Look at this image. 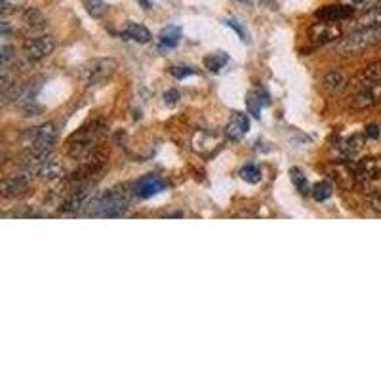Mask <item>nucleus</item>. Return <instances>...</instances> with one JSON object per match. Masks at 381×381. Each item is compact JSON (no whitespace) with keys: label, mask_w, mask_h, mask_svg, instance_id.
Here are the masks:
<instances>
[{"label":"nucleus","mask_w":381,"mask_h":381,"mask_svg":"<svg viewBox=\"0 0 381 381\" xmlns=\"http://www.w3.org/2000/svg\"><path fill=\"white\" fill-rule=\"evenodd\" d=\"M101 134H103V124L101 122H90L82 126L81 130H76L69 139H67V153L75 160H84L95 151L100 143Z\"/></svg>","instance_id":"obj_1"},{"label":"nucleus","mask_w":381,"mask_h":381,"mask_svg":"<svg viewBox=\"0 0 381 381\" xmlns=\"http://www.w3.org/2000/svg\"><path fill=\"white\" fill-rule=\"evenodd\" d=\"M128 204H130L128 187H115L95 199L88 216H92V218H120V216H124Z\"/></svg>","instance_id":"obj_2"},{"label":"nucleus","mask_w":381,"mask_h":381,"mask_svg":"<svg viewBox=\"0 0 381 381\" xmlns=\"http://www.w3.org/2000/svg\"><path fill=\"white\" fill-rule=\"evenodd\" d=\"M377 44H381V25L363 27V29L351 33L349 37L341 38L336 44V52L339 56H355V54H361Z\"/></svg>","instance_id":"obj_3"},{"label":"nucleus","mask_w":381,"mask_h":381,"mask_svg":"<svg viewBox=\"0 0 381 381\" xmlns=\"http://www.w3.org/2000/svg\"><path fill=\"white\" fill-rule=\"evenodd\" d=\"M98 199V193L92 183H78L73 193L67 197V200L63 202L61 212L63 213H73V216H81V213H88L90 208Z\"/></svg>","instance_id":"obj_4"},{"label":"nucleus","mask_w":381,"mask_h":381,"mask_svg":"<svg viewBox=\"0 0 381 381\" xmlns=\"http://www.w3.org/2000/svg\"><path fill=\"white\" fill-rule=\"evenodd\" d=\"M115 71H117V61L113 57H101V59H92L86 65H82L78 76L86 86H94V84H101L107 78H111Z\"/></svg>","instance_id":"obj_5"},{"label":"nucleus","mask_w":381,"mask_h":381,"mask_svg":"<svg viewBox=\"0 0 381 381\" xmlns=\"http://www.w3.org/2000/svg\"><path fill=\"white\" fill-rule=\"evenodd\" d=\"M56 50V40L52 35H38L27 38L23 44V56L27 61H40Z\"/></svg>","instance_id":"obj_6"},{"label":"nucleus","mask_w":381,"mask_h":381,"mask_svg":"<svg viewBox=\"0 0 381 381\" xmlns=\"http://www.w3.org/2000/svg\"><path fill=\"white\" fill-rule=\"evenodd\" d=\"M57 139V126L54 122H46V124L35 126L21 136V145L29 147L35 143H56Z\"/></svg>","instance_id":"obj_7"},{"label":"nucleus","mask_w":381,"mask_h":381,"mask_svg":"<svg viewBox=\"0 0 381 381\" xmlns=\"http://www.w3.org/2000/svg\"><path fill=\"white\" fill-rule=\"evenodd\" d=\"M307 37L311 40L315 46H322V44L336 42L341 38V29H339L336 23H326V21H320V23H312L307 31Z\"/></svg>","instance_id":"obj_8"},{"label":"nucleus","mask_w":381,"mask_h":381,"mask_svg":"<svg viewBox=\"0 0 381 381\" xmlns=\"http://www.w3.org/2000/svg\"><path fill=\"white\" fill-rule=\"evenodd\" d=\"M356 13V8L353 4H328L315 12V18L319 21L326 23H339V21H347L353 19Z\"/></svg>","instance_id":"obj_9"},{"label":"nucleus","mask_w":381,"mask_h":381,"mask_svg":"<svg viewBox=\"0 0 381 381\" xmlns=\"http://www.w3.org/2000/svg\"><path fill=\"white\" fill-rule=\"evenodd\" d=\"M381 101V82L377 84H368V86L356 88L355 95H353V101H351V107L353 109H370V107L377 105Z\"/></svg>","instance_id":"obj_10"},{"label":"nucleus","mask_w":381,"mask_h":381,"mask_svg":"<svg viewBox=\"0 0 381 381\" xmlns=\"http://www.w3.org/2000/svg\"><path fill=\"white\" fill-rule=\"evenodd\" d=\"M31 174L33 172L27 170L23 174H13L10 175V177H6V180L2 182V194L8 197V199L25 194L29 185H31Z\"/></svg>","instance_id":"obj_11"},{"label":"nucleus","mask_w":381,"mask_h":381,"mask_svg":"<svg viewBox=\"0 0 381 381\" xmlns=\"http://www.w3.org/2000/svg\"><path fill=\"white\" fill-rule=\"evenodd\" d=\"M166 189V182H164L160 175L149 174L143 175L136 185H134V193L141 197V199H149V197H155V194L163 193Z\"/></svg>","instance_id":"obj_12"},{"label":"nucleus","mask_w":381,"mask_h":381,"mask_svg":"<svg viewBox=\"0 0 381 381\" xmlns=\"http://www.w3.org/2000/svg\"><path fill=\"white\" fill-rule=\"evenodd\" d=\"M351 168H353V174H355L356 182L358 183L368 182V180L375 177L377 174H381V156L358 160V163L353 164Z\"/></svg>","instance_id":"obj_13"},{"label":"nucleus","mask_w":381,"mask_h":381,"mask_svg":"<svg viewBox=\"0 0 381 381\" xmlns=\"http://www.w3.org/2000/svg\"><path fill=\"white\" fill-rule=\"evenodd\" d=\"M248 131H250V119H248V115L244 113H233V117L229 119L225 126V136L231 141H240L248 136Z\"/></svg>","instance_id":"obj_14"},{"label":"nucleus","mask_w":381,"mask_h":381,"mask_svg":"<svg viewBox=\"0 0 381 381\" xmlns=\"http://www.w3.org/2000/svg\"><path fill=\"white\" fill-rule=\"evenodd\" d=\"M269 92L263 86H257L252 90L250 94H248V101H246V105H248V113L254 115V117H262V111L265 107L269 105Z\"/></svg>","instance_id":"obj_15"},{"label":"nucleus","mask_w":381,"mask_h":381,"mask_svg":"<svg viewBox=\"0 0 381 381\" xmlns=\"http://www.w3.org/2000/svg\"><path fill=\"white\" fill-rule=\"evenodd\" d=\"M364 138H366V136L355 134V136H349V138L341 139L338 145L339 158H344V160H349V158H353V156H355L358 151L363 149Z\"/></svg>","instance_id":"obj_16"},{"label":"nucleus","mask_w":381,"mask_h":381,"mask_svg":"<svg viewBox=\"0 0 381 381\" xmlns=\"http://www.w3.org/2000/svg\"><path fill=\"white\" fill-rule=\"evenodd\" d=\"M35 174H37L38 177L46 180V182H56V180H61L63 175H65V170H63L61 164L57 163V160H54L50 156L46 163H42L37 170H35Z\"/></svg>","instance_id":"obj_17"},{"label":"nucleus","mask_w":381,"mask_h":381,"mask_svg":"<svg viewBox=\"0 0 381 381\" xmlns=\"http://www.w3.org/2000/svg\"><path fill=\"white\" fill-rule=\"evenodd\" d=\"M122 37L128 38V40H134V42L138 44H147L151 42L153 35H151L149 29L145 25H141V23H134V21H130V23H126V27L122 29Z\"/></svg>","instance_id":"obj_18"},{"label":"nucleus","mask_w":381,"mask_h":381,"mask_svg":"<svg viewBox=\"0 0 381 381\" xmlns=\"http://www.w3.org/2000/svg\"><path fill=\"white\" fill-rule=\"evenodd\" d=\"M377 82H381V61H375L372 63V65H368V67L353 81V86H355L356 90V88L368 86V84H377Z\"/></svg>","instance_id":"obj_19"},{"label":"nucleus","mask_w":381,"mask_h":381,"mask_svg":"<svg viewBox=\"0 0 381 381\" xmlns=\"http://www.w3.org/2000/svg\"><path fill=\"white\" fill-rule=\"evenodd\" d=\"M180 40H182V29L177 25L164 27L160 35H158V46L163 50H172V48H175L180 44Z\"/></svg>","instance_id":"obj_20"},{"label":"nucleus","mask_w":381,"mask_h":381,"mask_svg":"<svg viewBox=\"0 0 381 381\" xmlns=\"http://www.w3.org/2000/svg\"><path fill=\"white\" fill-rule=\"evenodd\" d=\"M322 82H324V88L328 90V92H341L345 86H347V78H345V75L341 73V71H336V69H330L328 73L324 75V78H322Z\"/></svg>","instance_id":"obj_21"},{"label":"nucleus","mask_w":381,"mask_h":381,"mask_svg":"<svg viewBox=\"0 0 381 381\" xmlns=\"http://www.w3.org/2000/svg\"><path fill=\"white\" fill-rule=\"evenodd\" d=\"M21 21H23V25H25L27 29L37 31V29H42L44 23H46V18H44L42 12L37 10V8H27L25 12L21 13Z\"/></svg>","instance_id":"obj_22"},{"label":"nucleus","mask_w":381,"mask_h":381,"mask_svg":"<svg viewBox=\"0 0 381 381\" xmlns=\"http://www.w3.org/2000/svg\"><path fill=\"white\" fill-rule=\"evenodd\" d=\"M381 25V6L366 10L361 18L355 19L356 29H363V27H374Z\"/></svg>","instance_id":"obj_23"},{"label":"nucleus","mask_w":381,"mask_h":381,"mask_svg":"<svg viewBox=\"0 0 381 381\" xmlns=\"http://www.w3.org/2000/svg\"><path fill=\"white\" fill-rule=\"evenodd\" d=\"M227 63H229V56H227L225 52H213V54L204 57V67L210 73H219Z\"/></svg>","instance_id":"obj_24"},{"label":"nucleus","mask_w":381,"mask_h":381,"mask_svg":"<svg viewBox=\"0 0 381 381\" xmlns=\"http://www.w3.org/2000/svg\"><path fill=\"white\" fill-rule=\"evenodd\" d=\"M290 180L294 183V187L300 191L301 194H307L311 189H309V183H307L305 172L301 168H290Z\"/></svg>","instance_id":"obj_25"},{"label":"nucleus","mask_w":381,"mask_h":381,"mask_svg":"<svg viewBox=\"0 0 381 381\" xmlns=\"http://www.w3.org/2000/svg\"><path fill=\"white\" fill-rule=\"evenodd\" d=\"M332 191H334L332 183L319 182V183H315V185H312L311 194H312V199L317 200V202H324L326 199H330L332 197Z\"/></svg>","instance_id":"obj_26"},{"label":"nucleus","mask_w":381,"mask_h":381,"mask_svg":"<svg viewBox=\"0 0 381 381\" xmlns=\"http://www.w3.org/2000/svg\"><path fill=\"white\" fill-rule=\"evenodd\" d=\"M240 177L248 183H259L262 182V170H259V166H256V164H246V166L240 170Z\"/></svg>","instance_id":"obj_27"},{"label":"nucleus","mask_w":381,"mask_h":381,"mask_svg":"<svg viewBox=\"0 0 381 381\" xmlns=\"http://www.w3.org/2000/svg\"><path fill=\"white\" fill-rule=\"evenodd\" d=\"M23 4H25V0H0V10L4 16H8L16 10H21Z\"/></svg>","instance_id":"obj_28"},{"label":"nucleus","mask_w":381,"mask_h":381,"mask_svg":"<svg viewBox=\"0 0 381 381\" xmlns=\"http://www.w3.org/2000/svg\"><path fill=\"white\" fill-rule=\"evenodd\" d=\"M349 4H353L356 10H363V12H366V10H372V8L381 6V0H349Z\"/></svg>","instance_id":"obj_29"},{"label":"nucleus","mask_w":381,"mask_h":381,"mask_svg":"<svg viewBox=\"0 0 381 381\" xmlns=\"http://www.w3.org/2000/svg\"><path fill=\"white\" fill-rule=\"evenodd\" d=\"M170 73H172L175 78H187V76L197 75V69H193V67H172Z\"/></svg>","instance_id":"obj_30"},{"label":"nucleus","mask_w":381,"mask_h":381,"mask_svg":"<svg viewBox=\"0 0 381 381\" xmlns=\"http://www.w3.org/2000/svg\"><path fill=\"white\" fill-rule=\"evenodd\" d=\"M225 25L233 27V29H235V31L238 33L240 40H244V42H250V38H248V33H246V29H244L242 25H238V21H235V19H227Z\"/></svg>","instance_id":"obj_31"},{"label":"nucleus","mask_w":381,"mask_h":381,"mask_svg":"<svg viewBox=\"0 0 381 381\" xmlns=\"http://www.w3.org/2000/svg\"><path fill=\"white\" fill-rule=\"evenodd\" d=\"M177 101H180V92H177V90H168V92L164 94V103L168 107H174Z\"/></svg>","instance_id":"obj_32"},{"label":"nucleus","mask_w":381,"mask_h":381,"mask_svg":"<svg viewBox=\"0 0 381 381\" xmlns=\"http://www.w3.org/2000/svg\"><path fill=\"white\" fill-rule=\"evenodd\" d=\"M88 12L92 13V16H101V13H103V2H101V0H90Z\"/></svg>","instance_id":"obj_33"},{"label":"nucleus","mask_w":381,"mask_h":381,"mask_svg":"<svg viewBox=\"0 0 381 381\" xmlns=\"http://www.w3.org/2000/svg\"><path fill=\"white\" fill-rule=\"evenodd\" d=\"M370 206L377 213H381V193L370 194Z\"/></svg>","instance_id":"obj_34"},{"label":"nucleus","mask_w":381,"mask_h":381,"mask_svg":"<svg viewBox=\"0 0 381 381\" xmlns=\"http://www.w3.org/2000/svg\"><path fill=\"white\" fill-rule=\"evenodd\" d=\"M364 136L370 139H377L381 136V130L377 124H370L368 128H366V131H364Z\"/></svg>","instance_id":"obj_35"},{"label":"nucleus","mask_w":381,"mask_h":381,"mask_svg":"<svg viewBox=\"0 0 381 381\" xmlns=\"http://www.w3.org/2000/svg\"><path fill=\"white\" fill-rule=\"evenodd\" d=\"M141 2H143L145 8H149V0H141Z\"/></svg>","instance_id":"obj_36"},{"label":"nucleus","mask_w":381,"mask_h":381,"mask_svg":"<svg viewBox=\"0 0 381 381\" xmlns=\"http://www.w3.org/2000/svg\"><path fill=\"white\" fill-rule=\"evenodd\" d=\"M240 2H252V0H240Z\"/></svg>","instance_id":"obj_37"}]
</instances>
